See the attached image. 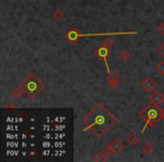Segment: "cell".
<instances>
[{
    "label": "cell",
    "instance_id": "cell-19",
    "mask_svg": "<svg viewBox=\"0 0 164 162\" xmlns=\"http://www.w3.org/2000/svg\"><path fill=\"white\" fill-rule=\"evenodd\" d=\"M157 52L160 53L161 55H163V56H164V43L162 44V45H161L160 47H159V48H157Z\"/></svg>",
    "mask_w": 164,
    "mask_h": 162
},
{
    "label": "cell",
    "instance_id": "cell-16",
    "mask_svg": "<svg viewBox=\"0 0 164 162\" xmlns=\"http://www.w3.org/2000/svg\"><path fill=\"white\" fill-rule=\"evenodd\" d=\"M156 71L160 73L161 76H164V62H161V63L157 64V67H156Z\"/></svg>",
    "mask_w": 164,
    "mask_h": 162
},
{
    "label": "cell",
    "instance_id": "cell-13",
    "mask_svg": "<svg viewBox=\"0 0 164 162\" xmlns=\"http://www.w3.org/2000/svg\"><path fill=\"white\" fill-rule=\"evenodd\" d=\"M23 94H24V90H23L20 87L17 88V89H15L13 91V95H14V97H15V98H20V97L23 96Z\"/></svg>",
    "mask_w": 164,
    "mask_h": 162
},
{
    "label": "cell",
    "instance_id": "cell-6",
    "mask_svg": "<svg viewBox=\"0 0 164 162\" xmlns=\"http://www.w3.org/2000/svg\"><path fill=\"white\" fill-rule=\"evenodd\" d=\"M141 87H142L143 89L145 90L146 92L150 94V92H153V91L155 90L156 82L153 80V79H151V78H146V79L141 83Z\"/></svg>",
    "mask_w": 164,
    "mask_h": 162
},
{
    "label": "cell",
    "instance_id": "cell-21",
    "mask_svg": "<svg viewBox=\"0 0 164 162\" xmlns=\"http://www.w3.org/2000/svg\"><path fill=\"white\" fill-rule=\"evenodd\" d=\"M161 118L164 120V107L161 108Z\"/></svg>",
    "mask_w": 164,
    "mask_h": 162
},
{
    "label": "cell",
    "instance_id": "cell-7",
    "mask_svg": "<svg viewBox=\"0 0 164 162\" xmlns=\"http://www.w3.org/2000/svg\"><path fill=\"white\" fill-rule=\"evenodd\" d=\"M108 86L109 88H111V89H115L117 88V86H118V82H119V76L117 74L116 72H110L108 73Z\"/></svg>",
    "mask_w": 164,
    "mask_h": 162
},
{
    "label": "cell",
    "instance_id": "cell-15",
    "mask_svg": "<svg viewBox=\"0 0 164 162\" xmlns=\"http://www.w3.org/2000/svg\"><path fill=\"white\" fill-rule=\"evenodd\" d=\"M106 159H107V157L104 154V152H100V153H98L96 155L93 160H95V161H105Z\"/></svg>",
    "mask_w": 164,
    "mask_h": 162
},
{
    "label": "cell",
    "instance_id": "cell-20",
    "mask_svg": "<svg viewBox=\"0 0 164 162\" xmlns=\"http://www.w3.org/2000/svg\"><path fill=\"white\" fill-rule=\"evenodd\" d=\"M157 30H160V33L164 34V23H162V24H160V25L157 26Z\"/></svg>",
    "mask_w": 164,
    "mask_h": 162
},
{
    "label": "cell",
    "instance_id": "cell-14",
    "mask_svg": "<svg viewBox=\"0 0 164 162\" xmlns=\"http://www.w3.org/2000/svg\"><path fill=\"white\" fill-rule=\"evenodd\" d=\"M53 17L56 20H61V19H63V17H64V14L62 13L61 10H56L55 13L53 14Z\"/></svg>",
    "mask_w": 164,
    "mask_h": 162
},
{
    "label": "cell",
    "instance_id": "cell-17",
    "mask_svg": "<svg viewBox=\"0 0 164 162\" xmlns=\"http://www.w3.org/2000/svg\"><path fill=\"white\" fill-rule=\"evenodd\" d=\"M114 43H115V42H114V39H110V37H108V39L102 43V45H104V46H107V47H111L112 45H114Z\"/></svg>",
    "mask_w": 164,
    "mask_h": 162
},
{
    "label": "cell",
    "instance_id": "cell-8",
    "mask_svg": "<svg viewBox=\"0 0 164 162\" xmlns=\"http://www.w3.org/2000/svg\"><path fill=\"white\" fill-rule=\"evenodd\" d=\"M151 101L153 102V104L157 105V106H161L164 102V94L162 91H155L154 94L152 95Z\"/></svg>",
    "mask_w": 164,
    "mask_h": 162
},
{
    "label": "cell",
    "instance_id": "cell-3",
    "mask_svg": "<svg viewBox=\"0 0 164 162\" xmlns=\"http://www.w3.org/2000/svg\"><path fill=\"white\" fill-rule=\"evenodd\" d=\"M137 34L136 30H132V32H115V33H97V34H81L79 33V30L75 27H72L65 34V39L72 44H75L80 37H93V36H116V35H134Z\"/></svg>",
    "mask_w": 164,
    "mask_h": 162
},
{
    "label": "cell",
    "instance_id": "cell-1",
    "mask_svg": "<svg viewBox=\"0 0 164 162\" xmlns=\"http://www.w3.org/2000/svg\"><path fill=\"white\" fill-rule=\"evenodd\" d=\"M83 123L87 126L83 131L92 129L98 136L101 137L112 127V125L116 124V118L106 109V107L98 104L87 114L83 118Z\"/></svg>",
    "mask_w": 164,
    "mask_h": 162
},
{
    "label": "cell",
    "instance_id": "cell-9",
    "mask_svg": "<svg viewBox=\"0 0 164 162\" xmlns=\"http://www.w3.org/2000/svg\"><path fill=\"white\" fill-rule=\"evenodd\" d=\"M109 145L111 146V149L114 150L115 153H119V152H121L123 149H124V144H123V142H121L120 140H118V139H115V140H114V141H112Z\"/></svg>",
    "mask_w": 164,
    "mask_h": 162
},
{
    "label": "cell",
    "instance_id": "cell-18",
    "mask_svg": "<svg viewBox=\"0 0 164 162\" xmlns=\"http://www.w3.org/2000/svg\"><path fill=\"white\" fill-rule=\"evenodd\" d=\"M120 58L123 60H128V59H129V53H128V52H121Z\"/></svg>",
    "mask_w": 164,
    "mask_h": 162
},
{
    "label": "cell",
    "instance_id": "cell-11",
    "mask_svg": "<svg viewBox=\"0 0 164 162\" xmlns=\"http://www.w3.org/2000/svg\"><path fill=\"white\" fill-rule=\"evenodd\" d=\"M153 150H154V148H153V145L151 143H145L142 146V151L145 154H151L153 152Z\"/></svg>",
    "mask_w": 164,
    "mask_h": 162
},
{
    "label": "cell",
    "instance_id": "cell-22",
    "mask_svg": "<svg viewBox=\"0 0 164 162\" xmlns=\"http://www.w3.org/2000/svg\"><path fill=\"white\" fill-rule=\"evenodd\" d=\"M44 148H45V146H46V148H48V146H50V144H48V143H44Z\"/></svg>",
    "mask_w": 164,
    "mask_h": 162
},
{
    "label": "cell",
    "instance_id": "cell-2",
    "mask_svg": "<svg viewBox=\"0 0 164 162\" xmlns=\"http://www.w3.org/2000/svg\"><path fill=\"white\" fill-rule=\"evenodd\" d=\"M20 88L24 90V94L28 98L34 99L43 91L45 85L37 78V76H35L34 73H29L22 82Z\"/></svg>",
    "mask_w": 164,
    "mask_h": 162
},
{
    "label": "cell",
    "instance_id": "cell-12",
    "mask_svg": "<svg viewBox=\"0 0 164 162\" xmlns=\"http://www.w3.org/2000/svg\"><path fill=\"white\" fill-rule=\"evenodd\" d=\"M102 152H104V154L108 158V157H110V155H112V154L115 153L114 152V150L111 149V146L110 145H108V146H106L104 150H102Z\"/></svg>",
    "mask_w": 164,
    "mask_h": 162
},
{
    "label": "cell",
    "instance_id": "cell-10",
    "mask_svg": "<svg viewBox=\"0 0 164 162\" xmlns=\"http://www.w3.org/2000/svg\"><path fill=\"white\" fill-rule=\"evenodd\" d=\"M127 141H128V143H129L130 145L135 146V145H137L138 143H139V136H138L137 134L133 133V134H130L129 136H128Z\"/></svg>",
    "mask_w": 164,
    "mask_h": 162
},
{
    "label": "cell",
    "instance_id": "cell-5",
    "mask_svg": "<svg viewBox=\"0 0 164 162\" xmlns=\"http://www.w3.org/2000/svg\"><path fill=\"white\" fill-rule=\"evenodd\" d=\"M97 56L99 58V59H102L105 62V64H106V68H107V71H108V73H110L111 71H110V69H109V65H108V61H107V58H108V55L110 54V51H109V47L107 46H104V45H101L100 47H98L97 48Z\"/></svg>",
    "mask_w": 164,
    "mask_h": 162
},
{
    "label": "cell",
    "instance_id": "cell-4",
    "mask_svg": "<svg viewBox=\"0 0 164 162\" xmlns=\"http://www.w3.org/2000/svg\"><path fill=\"white\" fill-rule=\"evenodd\" d=\"M139 115L142 117V120L146 123V126L153 127L161 120V108H159L157 105L151 101L139 113Z\"/></svg>",
    "mask_w": 164,
    "mask_h": 162
}]
</instances>
